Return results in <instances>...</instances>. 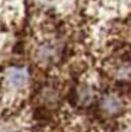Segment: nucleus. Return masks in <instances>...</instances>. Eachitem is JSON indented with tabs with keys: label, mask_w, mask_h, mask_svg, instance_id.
Masks as SVG:
<instances>
[{
	"label": "nucleus",
	"mask_w": 131,
	"mask_h": 132,
	"mask_svg": "<svg viewBox=\"0 0 131 132\" xmlns=\"http://www.w3.org/2000/svg\"><path fill=\"white\" fill-rule=\"evenodd\" d=\"M62 54V47L58 44L50 43L43 45L39 50V58L45 62H54L58 60Z\"/></svg>",
	"instance_id": "nucleus-1"
},
{
	"label": "nucleus",
	"mask_w": 131,
	"mask_h": 132,
	"mask_svg": "<svg viewBox=\"0 0 131 132\" xmlns=\"http://www.w3.org/2000/svg\"><path fill=\"white\" fill-rule=\"evenodd\" d=\"M28 79V73L24 69L20 68H14L11 69L8 73V79L15 86H20L23 85Z\"/></svg>",
	"instance_id": "nucleus-2"
}]
</instances>
